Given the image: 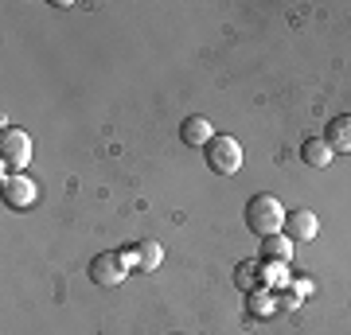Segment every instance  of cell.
<instances>
[{
    "label": "cell",
    "instance_id": "obj_1",
    "mask_svg": "<svg viewBox=\"0 0 351 335\" xmlns=\"http://www.w3.org/2000/svg\"><path fill=\"white\" fill-rule=\"evenodd\" d=\"M285 207H281V199L262 191V195H254L246 203V226H250V234L258 238H269V234H285Z\"/></svg>",
    "mask_w": 351,
    "mask_h": 335
},
{
    "label": "cell",
    "instance_id": "obj_2",
    "mask_svg": "<svg viewBox=\"0 0 351 335\" xmlns=\"http://www.w3.org/2000/svg\"><path fill=\"white\" fill-rule=\"evenodd\" d=\"M203 156H207V168H211L215 175H234L242 168V145L234 137H215L207 149H203Z\"/></svg>",
    "mask_w": 351,
    "mask_h": 335
},
{
    "label": "cell",
    "instance_id": "obj_3",
    "mask_svg": "<svg viewBox=\"0 0 351 335\" xmlns=\"http://www.w3.org/2000/svg\"><path fill=\"white\" fill-rule=\"evenodd\" d=\"M0 160H4V172L8 168L20 172L32 160V137H27L24 129H16V125H4L0 129Z\"/></svg>",
    "mask_w": 351,
    "mask_h": 335
},
{
    "label": "cell",
    "instance_id": "obj_4",
    "mask_svg": "<svg viewBox=\"0 0 351 335\" xmlns=\"http://www.w3.org/2000/svg\"><path fill=\"white\" fill-rule=\"evenodd\" d=\"M129 277V261L121 249H110V253H98V258L90 261V281L101 288H113V285H121Z\"/></svg>",
    "mask_w": 351,
    "mask_h": 335
},
{
    "label": "cell",
    "instance_id": "obj_5",
    "mask_svg": "<svg viewBox=\"0 0 351 335\" xmlns=\"http://www.w3.org/2000/svg\"><path fill=\"white\" fill-rule=\"evenodd\" d=\"M36 179H27L24 172H4V184H0V199L8 211H27L36 203Z\"/></svg>",
    "mask_w": 351,
    "mask_h": 335
},
{
    "label": "cell",
    "instance_id": "obj_6",
    "mask_svg": "<svg viewBox=\"0 0 351 335\" xmlns=\"http://www.w3.org/2000/svg\"><path fill=\"white\" fill-rule=\"evenodd\" d=\"M125 253V261L137 269V273H156L164 265V249H160V242H137V246H129V249H121Z\"/></svg>",
    "mask_w": 351,
    "mask_h": 335
},
{
    "label": "cell",
    "instance_id": "obj_7",
    "mask_svg": "<svg viewBox=\"0 0 351 335\" xmlns=\"http://www.w3.org/2000/svg\"><path fill=\"white\" fill-rule=\"evenodd\" d=\"M285 234H289V242L297 246V242H313L316 234H320V219H316L313 211H289V219H285Z\"/></svg>",
    "mask_w": 351,
    "mask_h": 335
},
{
    "label": "cell",
    "instance_id": "obj_8",
    "mask_svg": "<svg viewBox=\"0 0 351 335\" xmlns=\"http://www.w3.org/2000/svg\"><path fill=\"white\" fill-rule=\"evenodd\" d=\"M180 140H184L188 149H207V145L215 140L211 121H207V117H199V113H191V117H184V125H180Z\"/></svg>",
    "mask_w": 351,
    "mask_h": 335
},
{
    "label": "cell",
    "instance_id": "obj_9",
    "mask_svg": "<svg viewBox=\"0 0 351 335\" xmlns=\"http://www.w3.org/2000/svg\"><path fill=\"white\" fill-rule=\"evenodd\" d=\"M324 140L332 152H351V113H343V117H332L324 129Z\"/></svg>",
    "mask_w": 351,
    "mask_h": 335
},
{
    "label": "cell",
    "instance_id": "obj_10",
    "mask_svg": "<svg viewBox=\"0 0 351 335\" xmlns=\"http://www.w3.org/2000/svg\"><path fill=\"white\" fill-rule=\"evenodd\" d=\"M332 156H336V152L328 149L324 137H308L301 145V160L308 164V168H328V164H332Z\"/></svg>",
    "mask_w": 351,
    "mask_h": 335
},
{
    "label": "cell",
    "instance_id": "obj_11",
    "mask_svg": "<svg viewBox=\"0 0 351 335\" xmlns=\"http://www.w3.org/2000/svg\"><path fill=\"white\" fill-rule=\"evenodd\" d=\"M262 258H265V261H277V265H285V261L293 258V242H289V234H269V238H262Z\"/></svg>",
    "mask_w": 351,
    "mask_h": 335
},
{
    "label": "cell",
    "instance_id": "obj_12",
    "mask_svg": "<svg viewBox=\"0 0 351 335\" xmlns=\"http://www.w3.org/2000/svg\"><path fill=\"white\" fill-rule=\"evenodd\" d=\"M258 273H262V265L258 261H239V269H234V285L242 288V293H254L258 288Z\"/></svg>",
    "mask_w": 351,
    "mask_h": 335
}]
</instances>
